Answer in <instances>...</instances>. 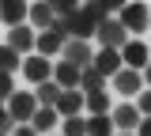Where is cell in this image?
<instances>
[{
	"label": "cell",
	"mask_w": 151,
	"mask_h": 136,
	"mask_svg": "<svg viewBox=\"0 0 151 136\" xmlns=\"http://www.w3.org/2000/svg\"><path fill=\"white\" fill-rule=\"evenodd\" d=\"M4 110H8V117H12L15 125H30V117H34L38 102H34V95H30V91H15V95L4 102Z\"/></svg>",
	"instance_id": "cell-1"
},
{
	"label": "cell",
	"mask_w": 151,
	"mask_h": 136,
	"mask_svg": "<svg viewBox=\"0 0 151 136\" xmlns=\"http://www.w3.org/2000/svg\"><path fill=\"white\" fill-rule=\"evenodd\" d=\"M117 23L125 27V34H144V30H147V4H140V0L125 4V8L117 12Z\"/></svg>",
	"instance_id": "cell-2"
},
{
	"label": "cell",
	"mask_w": 151,
	"mask_h": 136,
	"mask_svg": "<svg viewBox=\"0 0 151 136\" xmlns=\"http://www.w3.org/2000/svg\"><path fill=\"white\" fill-rule=\"evenodd\" d=\"M94 42H98V49H117V53H121V45H125L129 38H125V27L117 23V15L94 27Z\"/></svg>",
	"instance_id": "cell-3"
},
{
	"label": "cell",
	"mask_w": 151,
	"mask_h": 136,
	"mask_svg": "<svg viewBox=\"0 0 151 136\" xmlns=\"http://www.w3.org/2000/svg\"><path fill=\"white\" fill-rule=\"evenodd\" d=\"M147 64H151V49H147L140 38H132V42L121 45V68H129V72H144Z\"/></svg>",
	"instance_id": "cell-4"
},
{
	"label": "cell",
	"mask_w": 151,
	"mask_h": 136,
	"mask_svg": "<svg viewBox=\"0 0 151 136\" xmlns=\"http://www.w3.org/2000/svg\"><path fill=\"white\" fill-rule=\"evenodd\" d=\"M19 72L27 76V83H30V87H38V83L53 79V64H49L45 57H38V53H30V57H23V64H19Z\"/></svg>",
	"instance_id": "cell-5"
},
{
	"label": "cell",
	"mask_w": 151,
	"mask_h": 136,
	"mask_svg": "<svg viewBox=\"0 0 151 136\" xmlns=\"http://www.w3.org/2000/svg\"><path fill=\"white\" fill-rule=\"evenodd\" d=\"M60 60L76 64L79 72H83V68H91V60H94L91 42H76V38H68V42H64V49H60Z\"/></svg>",
	"instance_id": "cell-6"
},
{
	"label": "cell",
	"mask_w": 151,
	"mask_h": 136,
	"mask_svg": "<svg viewBox=\"0 0 151 136\" xmlns=\"http://www.w3.org/2000/svg\"><path fill=\"white\" fill-rule=\"evenodd\" d=\"M64 27H68V38H76V42H91V38H94V19L83 12V4H79L76 15L64 19Z\"/></svg>",
	"instance_id": "cell-7"
},
{
	"label": "cell",
	"mask_w": 151,
	"mask_h": 136,
	"mask_svg": "<svg viewBox=\"0 0 151 136\" xmlns=\"http://www.w3.org/2000/svg\"><path fill=\"white\" fill-rule=\"evenodd\" d=\"M27 12H30V4L27 0H0V23L12 30V27H23L27 23Z\"/></svg>",
	"instance_id": "cell-8"
},
{
	"label": "cell",
	"mask_w": 151,
	"mask_h": 136,
	"mask_svg": "<svg viewBox=\"0 0 151 136\" xmlns=\"http://www.w3.org/2000/svg\"><path fill=\"white\" fill-rule=\"evenodd\" d=\"M53 8H49V0H38V4H30V12H27V27L34 30V34H42V30H49L53 27Z\"/></svg>",
	"instance_id": "cell-9"
},
{
	"label": "cell",
	"mask_w": 151,
	"mask_h": 136,
	"mask_svg": "<svg viewBox=\"0 0 151 136\" xmlns=\"http://www.w3.org/2000/svg\"><path fill=\"white\" fill-rule=\"evenodd\" d=\"M110 121L117 132H136V125H140V114H136V106L132 102H121V106H113L110 110Z\"/></svg>",
	"instance_id": "cell-10"
},
{
	"label": "cell",
	"mask_w": 151,
	"mask_h": 136,
	"mask_svg": "<svg viewBox=\"0 0 151 136\" xmlns=\"http://www.w3.org/2000/svg\"><path fill=\"white\" fill-rule=\"evenodd\" d=\"M4 45H8V49H15L19 57H30V49H34V30H30L27 23H23V27H12Z\"/></svg>",
	"instance_id": "cell-11"
},
{
	"label": "cell",
	"mask_w": 151,
	"mask_h": 136,
	"mask_svg": "<svg viewBox=\"0 0 151 136\" xmlns=\"http://www.w3.org/2000/svg\"><path fill=\"white\" fill-rule=\"evenodd\" d=\"M110 83H113V91H117V95H125V98H136L140 91H144V79H140V72H129V68H121V72L110 79Z\"/></svg>",
	"instance_id": "cell-12"
},
{
	"label": "cell",
	"mask_w": 151,
	"mask_h": 136,
	"mask_svg": "<svg viewBox=\"0 0 151 136\" xmlns=\"http://www.w3.org/2000/svg\"><path fill=\"white\" fill-rule=\"evenodd\" d=\"M91 68L98 72V76L113 79L117 72H121V53H117V49H98V53H94V60H91Z\"/></svg>",
	"instance_id": "cell-13"
},
{
	"label": "cell",
	"mask_w": 151,
	"mask_h": 136,
	"mask_svg": "<svg viewBox=\"0 0 151 136\" xmlns=\"http://www.w3.org/2000/svg\"><path fill=\"white\" fill-rule=\"evenodd\" d=\"M57 117L64 121V117H83V95L79 91H60V98L53 102Z\"/></svg>",
	"instance_id": "cell-14"
},
{
	"label": "cell",
	"mask_w": 151,
	"mask_h": 136,
	"mask_svg": "<svg viewBox=\"0 0 151 136\" xmlns=\"http://www.w3.org/2000/svg\"><path fill=\"white\" fill-rule=\"evenodd\" d=\"M53 83L60 87V91H79V68L68 64V60L53 64Z\"/></svg>",
	"instance_id": "cell-15"
},
{
	"label": "cell",
	"mask_w": 151,
	"mask_h": 136,
	"mask_svg": "<svg viewBox=\"0 0 151 136\" xmlns=\"http://www.w3.org/2000/svg\"><path fill=\"white\" fill-rule=\"evenodd\" d=\"M57 125H60V117H57V110H53V106H38V110H34V117H30V129H34L38 136H49Z\"/></svg>",
	"instance_id": "cell-16"
},
{
	"label": "cell",
	"mask_w": 151,
	"mask_h": 136,
	"mask_svg": "<svg viewBox=\"0 0 151 136\" xmlns=\"http://www.w3.org/2000/svg\"><path fill=\"white\" fill-rule=\"evenodd\" d=\"M60 49H64V38H57V34H49V30L34 34V53H38V57L49 60V57H57Z\"/></svg>",
	"instance_id": "cell-17"
},
{
	"label": "cell",
	"mask_w": 151,
	"mask_h": 136,
	"mask_svg": "<svg viewBox=\"0 0 151 136\" xmlns=\"http://www.w3.org/2000/svg\"><path fill=\"white\" fill-rule=\"evenodd\" d=\"M83 110H91V117H106L113 110L110 91H94V95H83Z\"/></svg>",
	"instance_id": "cell-18"
},
{
	"label": "cell",
	"mask_w": 151,
	"mask_h": 136,
	"mask_svg": "<svg viewBox=\"0 0 151 136\" xmlns=\"http://www.w3.org/2000/svg\"><path fill=\"white\" fill-rule=\"evenodd\" d=\"M106 87H110V79L98 76L94 68H83L79 72V95H94V91H106Z\"/></svg>",
	"instance_id": "cell-19"
},
{
	"label": "cell",
	"mask_w": 151,
	"mask_h": 136,
	"mask_svg": "<svg viewBox=\"0 0 151 136\" xmlns=\"http://www.w3.org/2000/svg\"><path fill=\"white\" fill-rule=\"evenodd\" d=\"M30 95H34V102H38V106H53L57 98H60V87H57L53 79H45V83H38Z\"/></svg>",
	"instance_id": "cell-20"
},
{
	"label": "cell",
	"mask_w": 151,
	"mask_h": 136,
	"mask_svg": "<svg viewBox=\"0 0 151 136\" xmlns=\"http://www.w3.org/2000/svg\"><path fill=\"white\" fill-rule=\"evenodd\" d=\"M87 136H117L110 114H106V117H87Z\"/></svg>",
	"instance_id": "cell-21"
},
{
	"label": "cell",
	"mask_w": 151,
	"mask_h": 136,
	"mask_svg": "<svg viewBox=\"0 0 151 136\" xmlns=\"http://www.w3.org/2000/svg\"><path fill=\"white\" fill-rule=\"evenodd\" d=\"M19 64H23V57H19L15 49H8L4 42H0V72H8V76H15Z\"/></svg>",
	"instance_id": "cell-22"
},
{
	"label": "cell",
	"mask_w": 151,
	"mask_h": 136,
	"mask_svg": "<svg viewBox=\"0 0 151 136\" xmlns=\"http://www.w3.org/2000/svg\"><path fill=\"white\" fill-rule=\"evenodd\" d=\"M60 136H87V117H64L60 121Z\"/></svg>",
	"instance_id": "cell-23"
},
{
	"label": "cell",
	"mask_w": 151,
	"mask_h": 136,
	"mask_svg": "<svg viewBox=\"0 0 151 136\" xmlns=\"http://www.w3.org/2000/svg\"><path fill=\"white\" fill-rule=\"evenodd\" d=\"M132 106H136V114H140V117H151V91H147V87L136 95V102H132Z\"/></svg>",
	"instance_id": "cell-24"
},
{
	"label": "cell",
	"mask_w": 151,
	"mask_h": 136,
	"mask_svg": "<svg viewBox=\"0 0 151 136\" xmlns=\"http://www.w3.org/2000/svg\"><path fill=\"white\" fill-rule=\"evenodd\" d=\"M12 95H15V76H8V72H0V102H8Z\"/></svg>",
	"instance_id": "cell-25"
},
{
	"label": "cell",
	"mask_w": 151,
	"mask_h": 136,
	"mask_svg": "<svg viewBox=\"0 0 151 136\" xmlns=\"http://www.w3.org/2000/svg\"><path fill=\"white\" fill-rule=\"evenodd\" d=\"M12 129H15V121L8 117V110H4V102H0V136H12Z\"/></svg>",
	"instance_id": "cell-26"
},
{
	"label": "cell",
	"mask_w": 151,
	"mask_h": 136,
	"mask_svg": "<svg viewBox=\"0 0 151 136\" xmlns=\"http://www.w3.org/2000/svg\"><path fill=\"white\" fill-rule=\"evenodd\" d=\"M132 136H151V117H140V125H136Z\"/></svg>",
	"instance_id": "cell-27"
},
{
	"label": "cell",
	"mask_w": 151,
	"mask_h": 136,
	"mask_svg": "<svg viewBox=\"0 0 151 136\" xmlns=\"http://www.w3.org/2000/svg\"><path fill=\"white\" fill-rule=\"evenodd\" d=\"M12 136H38V132L30 129V125H15V129H12Z\"/></svg>",
	"instance_id": "cell-28"
},
{
	"label": "cell",
	"mask_w": 151,
	"mask_h": 136,
	"mask_svg": "<svg viewBox=\"0 0 151 136\" xmlns=\"http://www.w3.org/2000/svg\"><path fill=\"white\" fill-rule=\"evenodd\" d=\"M140 79H144V87H147V91H151V64H147V68H144V72H140Z\"/></svg>",
	"instance_id": "cell-29"
},
{
	"label": "cell",
	"mask_w": 151,
	"mask_h": 136,
	"mask_svg": "<svg viewBox=\"0 0 151 136\" xmlns=\"http://www.w3.org/2000/svg\"><path fill=\"white\" fill-rule=\"evenodd\" d=\"M147 30H151V8H147Z\"/></svg>",
	"instance_id": "cell-30"
},
{
	"label": "cell",
	"mask_w": 151,
	"mask_h": 136,
	"mask_svg": "<svg viewBox=\"0 0 151 136\" xmlns=\"http://www.w3.org/2000/svg\"><path fill=\"white\" fill-rule=\"evenodd\" d=\"M117 136H132V132H117Z\"/></svg>",
	"instance_id": "cell-31"
},
{
	"label": "cell",
	"mask_w": 151,
	"mask_h": 136,
	"mask_svg": "<svg viewBox=\"0 0 151 136\" xmlns=\"http://www.w3.org/2000/svg\"><path fill=\"white\" fill-rule=\"evenodd\" d=\"M49 136H60V132H49Z\"/></svg>",
	"instance_id": "cell-32"
}]
</instances>
